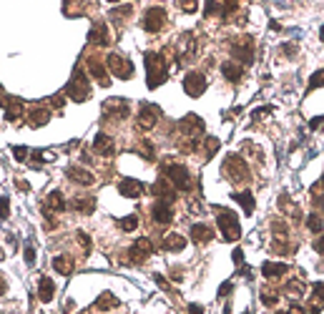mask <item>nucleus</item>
<instances>
[{
	"instance_id": "1",
	"label": "nucleus",
	"mask_w": 324,
	"mask_h": 314,
	"mask_svg": "<svg viewBox=\"0 0 324 314\" xmlns=\"http://www.w3.org/2000/svg\"><path fill=\"white\" fill-rule=\"evenodd\" d=\"M143 61H146V70H148V88H158L164 81H166V58L164 53H143Z\"/></svg>"
},
{
	"instance_id": "2",
	"label": "nucleus",
	"mask_w": 324,
	"mask_h": 314,
	"mask_svg": "<svg viewBox=\"0 0 324 314\" xmlns=\"http://www.w3.org/2000/svg\"><path fill=\"white\" fill-rule=\"evenodd\" d=\"M224 174H226V179L229 181H234V184H244V181H249V169H247V164H244V159L241 156H236V153H231V156H226V161H224Z\"/></svg>"
},
{
	"instance_id": "3",
	"label": "nucleus",
	"mask_w": 324,
	"mask_h": 314,
	"mask_svg": "<svg viewBox=\"0 0 324 314\" xmlns=\"http://www.w3.org/2000/svg\"><path fill=\"white\" fill-rule=\"evenodd\" d=\"M65 93L75 101V103H83V101H88L91 98V86H88V78L80 73V70H75L73 73V78L68 81V86H65Z\"/></svg>"
},
{
	"instance_id": "4",
	"label": "nucleus",
	"mask_w": 324,
	"mask_h": 314,
	"mask_svg": "<svg viewBox=\"0 0 324 314\" xmlns=\"http://www.w3.org/2000/svg\"><path fill=\"white\" fill-rule=\"evenodd\" d=\"M219 229L224 234L226 242H236L241 237V229H239V216L231 211V209H221L219 211Z\"/></svg>"
},
{
	"instance_id": "5",
	"label": "nucleus",
	"mask_w": 324,
	"mask_h": 314,
	"mask_svg": "<svg viewBox=\"0 0 324 314\" xmlns=\"http://www.w3.org/2000/svg\"><path fill=\"white\" fill-rule=\"evenodd\" d=\"M164 174L166 179L179 188V191H189L191 188V176H189V169L181 166V164H166L164 166Z\"/></svg>"
},
{
	"instance_id": "6",
	"label": "nucleus",
	"mask_w": 324,
	"mask_h": 314,
	"mask_svg": "<svg viewBox=\"0 0 324 314\" xmlns=\"http://www.w3.org/2000/svg\"><path fill=\"white\" fill-rule=\"evenodd\" d=\"M106 65H108V70H111L113 75H118V78H126V81L133 78V65H131V61L129 58H121L118 53H111Z\"/></svg>"
},
{
	"instance_id": "7",
	"label": "nucleus",
	"mask_w": 324,
	"mask_h": 314,
	"mask_svg": "<svg viewBox=\"0 0 324 314\" xmlns=\"http://www.w3.org/2000/svg\"><path fill=\"white\" fill-rule=\"evenodd\" d=\"M166 23V10L164 8H148L146 15H143V28L148 33H158Z\"/></svg>"
},
{
	"instance_id": "8",
	"label": "nucleus",
	"mask_w": 324,
	"mask_h": 314,
	"mask_svg": "<svg viewBox=\"0 0 324 314\" xmlns=\"http://www.w3.org/2000/svg\"><path fill=\"white\" fill-rule=\"evenodd\" d=\"M103 113H106V119L124 121L129 116V101H124V98H108L103 103Z\"/></svg>"
},
{
	"instance_id": "9",
	"label": "nucleus",
	"mask_w": 324,
	"mask_h": 314,
	"mask_svg": "<svg viewBox=\"0 0 324 314\" xmlns=\"http://www.w3.org/2000/svg\"><path fill=\"white\" fill-rule=\"evenodd\" d=\"M184 91H186L191 98H198V96L206 91V78H204V73H196V70L186 73V75H184Z\"/></svg>"
},
{
	"instance_id": "10",
	"label": "nucleus",
	"mask_w": 324,
	"mask_h": 314,
	"mask_svg": "<svg viewBox=\"0 0 324 314\" xmlns=\"http://www.w3.org/2000/svg\"><path fill=\"white\" fill-rule=\"evenodd\" d=\"M151 251H153L151 239H138V242L129 249V261L131 264H143V261L151 256Z\"/></svg>"
},
{
	"instance_id": "11",
	"label": "nucleus",
	"mask_w": 324,
	"mask_h": 314,
	"mask_svg": "<svg viewBox=\"0 0 324 314\" xmlns=\"http://www.w3.org/2000/svg\"><path fill=\"white\" fill-rule=\"evenodd\" d=\"M158 106H151V103H143L141 106V113H138V126L143 128V131H151L156 121H158Z\"/></svg>"
},
{
	"instance_id": "12",
	"label": "nucleus",
	"mask_w": 324,
	"mask_h": 314,
	"mask_svg": "<svg viewBox=\"0 0 324 314\" xmlns=\"http://www.w3.org/2000/svg\"><path fill=\"white\" fill-rule=\"evenodd\" d=\"M181 131H184V136H191L194 141H198V136L204 133V121H201L196 113H189V116H184V121H181Z\"/></svg>"
},
{
	"instance_id": "13",
	"label": "nucleus",
	"mask_w": 324,
	"mask_h": 314,
	"mask_svg": "<svg viewBox=\"0 0 324 314\" xmlns=\"http://www.w3.org/2000/svg\"><path fill=\"white\" fill-rule=\"evenodd\" d=\"M88 43H91V46H98V48L108 46V43H111L108 28H106L103 23H96V25L91 28V33H88Z\"/></svg>"
},
{
	"instance_id": "14",
	"label": "nucleus",
	"mask_w": 324,
	"mask_h": 314,
	"mask_svg": "<svg viewBox=\"0 0 324 314\" xmlns=\"http://www.w3.org/2000/svg\"><path fill=\"white\" fill-rule=\"evenodd\" d=\"M88 70H91V75H93V78H96L101 86H111V78H108V65H103L98 58H91V61H88Z\"/></svg>"
},
{
	"instance_id": "15",
	"label": "nucleus",
	"mask_w": 324,
	"mask_h": 314,
	"mask_svg": "<svg viewBox=\"0 0 324 314\" xmlns=\"http://www.w3.org/2000/svg\"><path fill=\"white\" fill-rule=\"evenodd\" d=\"M151 211H153V221L156 224H171V219H174V211H171L169 201H156Z\"/></svg>"
},
{
	"instance_id": "16",
	"label": "nucleus",
	"mask_w": 324,
	"mask_h": 314,
	"mask_svg": "<svg viewBox=\"0 0 324 314\" xmlns=\"http://www.w3.org/2000/svg\"><path fill=\"white\" fill-rule=\"evenodd\" d=\"M231 56H234L239 63H244V65H252V63H254V51H252L249 41H247V46L234 43V46H231Z\"/></svg>"
},
{
	"instance_id": "17",
	"label": "nucleus",
	"mask_w": 324,
	"mask_h": 314,
	"mask_svg": "<svg viewBox=\"0 0 324 314\" xmlns=\"http://www.w3.org/2000/svg\"><path fill=\"white\" fill-rule=\"evenodd\" d=\"M143 184L141 181H136V179H124L121 184H118V191L124 193V196H129V199H138L141 193H143Z\"/></svg>"
},
{
	"instance_id": "18",
	"label": "nucleus",
	"mask_w": 324,
	"mask_h": 314,
	"mask_svg": "<svg viewBox=\"0 0 324 314\" xmlns=\"http://www.w3.org/2000/svg\"><path fill=\"white\" fill-rule=\"evenodd\" d=\"M93 148H96V153H101V156H113V153H116L113 141H111V136H106V133H98V136H96Z\"/></svg>"
},
{
	"instance_id": "19",
	"label": "nucleus",
	"mask_w": 324,
	"mask_h": 314,
	"mask_svg": "<svg viewBox=\"0 0 324 314\" xmlns=\"http://www.w3.org/2000/svg\"><path fill=\"white\" fill-rule=\"evenodd\" d=\"M287 271H289V266L281 264V261H279V264H274V261H264V264H261V274H264L266 279H279V277H284Z\"/></svg>"
},
{
	"instance_id": "20",
	"label": "nucleus",
	"mask_w": 324,
	"mask_h": 314,
	"mask_svg": "<svg viewBox=\"0 0 324 314\" xmlns=\"http://www.w3.org/2000/svg\"><path fill=\"white\" fill-rule=\"evenodd\" d=\"M23 116V101L20 98H5V119L18 121Z\"/></svg>"
},
{
	"instance_id": "21",
	"label": "nucleus",
	"mask_w": 324,
	"mask_h": 314,
	"mask_svg": "<svg viewBox=\"0 0 324 314\" xmlns=\"http://www.w3.org/2000/svg\"><path fill=\"white\" fill-rule=\"evenodd\" d=\"M191 239H194L196 244H206V242L214 239V231H211V226H206V224H194V226H191Z\"/></svg>"
},
{
	"instance_id": "22",
	"label": "nucleus",
	"mask_w": 324,
	"mask_h": 314,
	"mask_svg": "<svg viewBox=\"0 0 324 314\" xmlns=\"http://www.w3.org/2000/svg\"><path fill=\"white\" fill-rule=\"evenodd\" d=\"M68 179L75 181V184H83V186L93 184V174L86 171V169H78V166H70V169H68Z\"/></svg>"
},
{
	"instance_id": "23",
	"label": "nucleus",
	"mask_w": 324,
	"mask_h": 314,
	"mask_svg": "<svg viewBox=\"0 0 324 314\" xmlns=\"http://www.w3.org/2000/svg\"><path fill=\"white\" fill-rule=\"evenodd\" d=\"M221 73H224V78H226V81L239 83V81H241V75H244V68H241L239 63H224V65H221Z\"/></svg>"
},
{
	"instance_id": "24",
	"label": "nucleus",
	"mask_w": 324,
	"mask_h": 314,
	"mask_svg": "<svg viewBox=\"0 0 324 314\" xmlns=\"http://www.w3.org/2000/svg\"><path fill=\"white\" fill-rule=\"evenodd\" d=\"M53 294H56V284H53V279L43 277V279L38 282V297H40V302H51Z\"/></svg>"
},
{
	"instance_id": "25",
	"label": "nucleus",
	"mask_w": 324,
	"mask_h": 314,
	"mask_svg": "<svg viewBox=\"0 0 324 314\" xmlns=\"http://www.w3.org/2000/svg\"><path fill=\"white\" fill-rule=\"evenodd\" d=\"M184 247H186V239H184L181 234H169V237L164 239V244H161L164 251H181Z\"/></svg>"
},
{
	"instance_id": "26",
	"label": "nucleus",
	"mask_w": 324,
	"mask_h": 314,
	"mask_svg": "<svg viewBox=\"0 0 324 314\" xmlns=\"http://www.w3.org/2000/svg\"><path fill=\"white\" fill-rule=\"evenodd\" d=\"M151 191H153L156 196H161V199H166L169 204H171V201L176 199V193L171 191V186H169V181H166V179H158V181H156V184L151 186Z\"/></svg>"
},
{
	"instance_id": "27",
	"label": "nucleus",
	"mask_w": 324,
	"mask_h": 314,
	"mask_svg": "<svg viewBox=\"0 0 324 314\" xmlns=\"http://www.w3.org/2000/svg\"><path fill=\"white\" fill-rule=\"evenodd\" d=\"M48 121H51V113H48L46 108H35V111H30L28 126H30V128H40V126H46Z\"/></svg>"
},
{
	"instance_id": "28",
	"label": "nucleus",
	"mask_w": 324,
	"mask_h": 314,
	"mask_svg": "<svg viewBox=\"0 0 324 314\" xmlns=\"http://www.w3.org/2000/svg\"><path fill=\"white\" fill-rule=\"evenodd\" d=\"M231 196H234V201H239V204L244 206V214H247V216L254 211V196H252V191H236V193H231Z\"/></svg>"
},
{
	"instance_id": "29",
	"label": "nucleus",
	"mask_w": 324,
	"mask_h": 314,
	"mask_svg": "<svg viewBox=\"0 0 324 314\" xmlns=\"http://www.w3.org/2000/svg\"><path fill=\"white\" fill-rule=\"evenodd\" d=\"M63 209H65L63 193L61 191H51V196L46 199V211H63Z\"/></svg>"
},
{
	"instance_id": "30",
	"label": "nucleus",
	"mask_w": 324,
	"mask_h": 314,
	"mask_svg": "<svg viewBox=\"0 0 324 314\" xmlns=\"http://www.w3.org/2000/svg\"><path fill=\"white\" fill-rule=\"evenodd\" d=\"M53 269L58 271V274H73V259L70 256H56L53 259Z\"/></svg>"
},
{
	"instance_id": "31",
	"label": "nucleus",
	"mask_w": 324,
	"mask_h": 314,
	"mask_svg": "<svg viewBox=\"0 0 324 314\" xmlns=\"http://www.w3.org/2000/svg\"><path fill=\"white\" fill-rule=\"evenodd\" d=\"M121 302L111 294V292H103L98 299H96V309H113V307H118Z\"/></svg>"
},
{
	"instance_id": "32",
	"label": "nucleus",
	"mask_w": 324,
	"mask_h": 314,
	"mask_svg": "<svg viewBox=\"0 0 324 314\" xmlns=\"http://www.w3.org/2000/svg\"><path fill=\"white\" fill-rule=\"evenodd\" d=\"M73 209H75V211H83V214H91V211L96 209V199H93V196L75 199V201H73Z\"/></svg>"
},
{
	"instance_id": "33",
	"label": "nucleus",
	"mask_w": 324,
	"mask_h": 314,
	"mask_svg": "<svg viewBox=\"0 0 324 314\" xmlns=\"http://www.w3.org/2000/svg\"><path fill=\"white\" fill-rule=\"evenodd\" d=\"M307 226H309V231H314V234H319L324 231V221L319 214H309V219H307Z\"/></svg>"
},
{
	"instance_id": "34",
	"label": "nucleus",
	"mask_w": 324,
	"mask_h": 314,
	"mask_svg": "<svg viewBox=\"0 0 324 314\" xmlns=\"http://www.w3.org/2000/svg\"><path fill=\"white\" fill-rule=\"evenodd\" d=\"M284 292H287L289 297H302V294H304V284H302V282H289V284L284 287Z\"/></svg>"
},
{
	"instance_id": "35",
	"label": "nucleus",
	"mask_w": 324,
	"mask_h": 314,
	"mask_svg": "<svg viewBox=\"0 0 324 314\" xmlns=\"http://www.w3.org/2000/svg\"><path fill=\"white\" fill-rule=\"evenodd\" d=\"M216 151H219V138L209 136V138H206V156H204V159L209 161V159H211V156H214Z\"/></svg>"
},
{
	"instance_id": "36",
	"label": "nucleus",
	"mask_w": 324,
	"mask_h": 314,
	"mask_svg": "<svg viewBox=\"0 0 324 314\" xmlns=\"http://www.w3.org/2000/svg\"><path fill=\"white\" fill-rule=\"evenodd\" d=\"M261 304H264V307H276V304H279V294H274V292H261Z\"/></svg>"
},
{
	"instance_id": "37",
	"label": "nucleus",
	"mask_w": 324,
	"mask_h": 314,
	"mask_svg": "<svg viewBox=\"0 0 324 314\" xmlns=\"http://www.w3.org/2000/svg\"><path fill=\"white\" fill-rule=\"evenodd\" d=\"M312 292H314V299L319 302V309L324 307V282H317L314 287H312Z\"/></svg>"
},
{
	"instance_id": "38",
	"label": "nucleus",
	"mask_w": 324,
	"mask_h": 314,
	"mask_svg": "<svg viewBox=\"0 0 324 314\" xmlns=\"http://www.w3.org/2000/svg\"><path fill=\"white\" fill-rule=\"evenodd\" d=\"M138 226V216H126V219H121V229L124 231H133Z\"/></svg>"
},
{
	"instance_id": "39",
	"label": "nucleus",
	"mask_w": 324,
	"mask_h": 314,
	"mask_svg": "<svg viewBox=\"0 0 324 314\" xmlns=\"http://www.w3.org/2000/svg\"><path fill=\"white\" fill-rule=\"evenodd\" d=\"M324 86V70H317L312 78H309V91H314V88H319Z\"/></svg>"
},
{
	"instance_id": "40",
	"label": "nucleus",
	"mask_w": 324,
	"mask_h": 314,
	"mask_svg": "<svg viewBox=\"0 0 324 314\" xmlns=\"http://www.w3.org/2000/svg\"><path fill=\"white\" fill-rule=\"evenodd\" d=\"M129 15H131V5H124V8H118V10L111 13L113 20H121V18H129Z\"/></svg>"
},
{
	"instance_id": "41",
	"label": "nucleus",
	"mask_w": 324,
	"mask_h": 314,
	"mask_svg": "<svg viewBox=\"0 0 324 314\" xmlns=\"http://www.w3.org/2000/svg\"><path fill=\"white\" fill-rule=\"evenodd\" d=\"M25 264H28V266H33V264H35V249H33V244H30V242L25 244Z\"/></svg>"
},
{
	"instance_id": "42",
	"label": "nucleus",
	"mask_w": 324,
	"mask_h": 314,
	"mask_svg": "<svg viewBox=\"0 0 324 314\" xmlns=\"http://www.w3.org/2000/svg\"><path fill=\"white\" fill-rule=\"evenodd\" d=\"M13 156H15V161H25L28 159V148L25 146H13Z\"/></svg>"
},
{
	"instance_id": "43",
	"label": "nucleus",
	"mask_w": 324,
	"mask_h": 314,
	"mask_svg": "<svg viewBox=\"0 0 324 314\" xmlns=\"http://www.w3.org/2000/svg\"><path fill=\"white\" fill-rule=\"evenodd\" d=\"M10 216V201H8V196H3L0 199V219H8Z\"/></svg>"
},
{
	"instance_id": "44",
	"label": "nucleus",
	"mask_w": 324,
	"mask_h": 314,
	"mask_svg": "<svg viewBox=\"0 0 324 314\" xmlns=\"http://www.w3.org/2000/svg\"><path fill=\"white\" fill-rule=\"evenodd\" d=\"M78 242H80V247L86 249V254L91 251V239H88V234H83V231H78Z\"/></svg>"
},
{
	"instance_id": "45",
	"label": "nucleus",
	"mask_w": 324,
	"mask_h": 314,
	"mask_svg": "<svg viewBox=\"0 0 324 314\" xmlns=\"http://www.w3.org/2000/svg\"><path fill=\"white\" fill-rule=\"evenodd\" d=\"M179 5H181V10H186V13H194L196 10V0H179Z\"/></svg>"
},
{
	"instance_id": "46",
	"label": "nucleus",
	"mask_w": 324,
	"mask_h": 314,
	"mask_svg": "<svg viewBox=\"0 0 324 314\" xmlns=\"http://www.w3.org/2000/svg\"><path fill=\"white\" fill-rule=\"evenodd\" d=\"M153 282H156V284H158L161 289H166V292H171V284H169V282H166V279H164L161 274H153Z\"/></svg>"
},
{
	"instance_id": "47",
	"label": "nucleus",
	"mask_w": 324,
	"mask_h": 314,
	"mask_svg": "<svg viewBox=\"0 0 324 314\" xmlns=\"http://www.w3.org/2000/svg\"><path fill=\"white\" fill-rule=\"evenodd\" d=\"M51 106H56V108H63V106H65V98H63V93H56V96L51 98Z\"/></svg>"
},
{
	"instance_id": "48",
	"label": "nucleus",
	"mask_w": 324,
	"mask_h": 314,
	"mask_svg": "<svg viewBox=\"0 0 324 314\" xmlns=\"http://www.w3.org/2000/svg\"><path fill=\"white\" fill-rule=\"evenodd\" d=\"M281 51H284L289 58H294V56H297V46H294V43H287V46H281Z\"/></svg>"
},
{
	"instance_id": "49",
	"label": "nucleus",
	"mask_w": 324,
	"mask_h": 314,
	"mask_svg": "<svg viewBox=\"0 0 324 314\" xmlns=\"http://www.w3.org/2000/svg\"><path fill=\"white\" fill-rule=\"evenodd\" d=\"M229 292H231V282L221 284V289H219V297H229Z\"/></svg>"
},
{
	"instance_id": "50",
	"label": "nucleus",
	"mask_w": 324,
	"mask_h": 314,
	"mask_svg": "<svg viewBox=\"0 0 324 314\" xmlns=\"http://www.w3.org/2000/svg\"><path fill=\"white\" fill-rule=\"evenodd\" d=\"M314 249L319 251V254H324V237H319V239L314 242Z\"/></svg>"
},
{
	"instance_id": "51",
	"label": "nucleus",
	"mask_w": 324,
	"mask_h": 314,
	"mask_svg": "<svg viewBox=\"0 0 324 314\" xmlns=\"http://www.w3.org/2000/svg\"><path fill=\"white\" fill-rule=\"evenodd\" d=\"M241 259H244V251L236 249V251H234V264H241Z\"/></svg>"
},
{
	"instance_id": "52",
	"label": "nucleus",
	"mask_w": 324,
	"mask_h": 314,
	"mask_svg": "<svg viewBox=\"0 0 324 314\" xmlns=\"http://www.w3.org/2000/svg\"><path fill=\"white\" fill-rule=\"evenodd\" d=\"M322 116H317V119H312V121H309V128H317V126H322Z\"/></svg>"
},
{
	"instance_id": "53",
	"label": "nucleus",
	"mask_w": 324,
	"mask_h": 314,
	"mask_svg": "<svg viewBox=\"0 0 324 314\" xmlns=\"http://www.w3.org/2000/svg\"><path fill=\"white\" fill-rule=\"evenodd\" d=\"M5 289H8V284H5V279H3V277H0V297H3V294H5Z\"/></svg>"
},
{
	"instance_id": "54",
	"label": "nucleus",
	"mask_w": 324,
	"mask_h": 314,
	"mask_svg": "<svg viewBox=\"0 0 324 314\" xmlns=\"http://www.w3.org/2000/svg\"><path fill=\"white\" fill-rule=\"evenodd\" d=\"M15 184H18V188H20V191H28V188H30L25 181H15Z\"/></svg>"
},
{
	"instance_id": "55",
	"label": "nucleus",
	"mask_w": 324,
	"mask_h": 314,
	"mask_svg": "<svg viewBox=\"0 0 324 314\" xmlns=\"http://www.w3.org/2000/svg\"><path fill=\"white\" fill-rule=\"evenodd\" d=\"M319 38H322V43H324V25H322V30H319Z\"/></svg>"
},
{
	"instance_id": "56",
	"label": "nucleus",
	"mask_w": 324,
	"mask_h": 314,
	"mask_svg": "<svg viewBox=\"0 0 324 314\" xmlns=\"http://www.w3.org/2000/svg\"><path fill=\"white\" fill-rule=\"evenodd\" d=\"M108 3H118V0H108Z\"/></svg>"
},
{
	"instance_id": "57",
	"label": "nucleus",
	"mask_w": 324,
	"mask_h": 314,
	"mask_svg": "<svg viewBox=\"0 0 324 314\" xmlns=\"http://www.w3.org/2000/svg\"><path fill=\"white\" fill-rule=\"evenodd\" d=\"M322 186H324V176H322Z\"/></svg>"
}]
</instances>
